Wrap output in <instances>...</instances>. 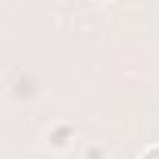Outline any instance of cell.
<instances>
[{"label":"cell","mask_w":159,"mask_h":159,"mask_svg":"<svg viewBox=\"0 0 159 159\" xmlns=\"http://www.w3.org/2000/svg\"><path fill=\"white\" fill-rule=\"evenodd\" d=\"M69 137H72V128H66V125H59V128L50 131V143H53V147H66Z\"/></svg>","instance_id":"6da1fadb"},{"label":"cell","mask_w":159,"mask_h":159,"mask_svg":"<svg viewBox=\"0 0 159 159\" xmlns=\"http://www.w3.org/2000/svg\"><path fill=\"white\" fill-rule=\"evenodd\" d=\"M88 159H103V150H97V147H91V150H88Z\"/></svg>","instance_id":"7a4b0ae2"},{"label":"cell","mask_w":159,"mask_h":159,"mask_svg":"<svg viewBox=\"0 0 159 159\" xmlns=\"http://www.w3.org/2000/svg\"><path fill=\"white\" fill-rule=\"evenodd\" d=\"M143 159H159V147H156V150H150V153H143Z\"/></svg>","instance_id":"3957f363"}]
</instances>
